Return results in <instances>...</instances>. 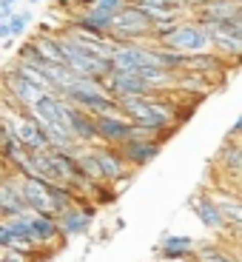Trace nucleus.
Instances as JSON below:
<instances>
[{
	"label": "nucleus",
	"instance_id": "1",
	"mask_svg": "<svg viewBox=\"0 0 242 262\" xmlns=\"http://www.w3.org/2000/svg\"><path fill=\"white\" fill-rule=\"evenodd\" d=\"M120 112L131 120L134 125L151 128L163 140H168L177 125L183 123V112L168 100V92L163 94H145V97H120Z\"/></svg>",
	"mask_w": 242,
	"mask_h": 262
},
{
	"label": "nucleus",
	"instance_id": "2",
	"mask_svg": "<svg viewBox=\"0 0 242 262\" xmlns=\"http://www.w3.org/2000/svg\"><path fill=\"white\" fill-rule=\"evenodd\" d=\"M63 100L80 105V108H85V112H92L94 117L120 112L117 97H112L108 89H105V83L97 80V77H74V83L69 85V92L63 94Z\"/></svg>",
	"mask_w": 242,
	"mask_h": 262
},
{
	"label": "nucleus",
	"instance_id": "3",
	"mask_svg": "<svg viewBox=\"0 0 242 262\" xmlns=\"http://www.w3.org/2000/svg\"><path fill=\"white\" fill-rule=\"evenodd\" d=\"M151 32H154V20L137 3H128L114 14L108 37L117 40V43H140V40H151Z\"/></svg>",
	"mask_w": 242,
	"mask_h": 262
},
{
	"label": "nucleus",
	"instance_id": "4",
	"mask_svg": "<svg viewBox=\"0 0 242 262\" xmlns=\"http://www.w3.org/2000/svg\"><path fill=\"white\" fill-rule=\"evenodd\" d=\"M160 43L174 49V52H183V54L211 52V29L203 26L196 17H185V20H180Z\"/></svg>",
	"mask_w": 242,
	"mask_h": 262
},
{
	"label": "nucleus",
	"instance_id": "5",
	"mask_svg": "<svg viewBox=\"0 0 242 262\" xmlns=\"http://www.w3.org/2000/svg\"><path fill=\"white\" fill-rule=\"evenodd\" d=\"M92 148H94V157L100 163V171H103V183L114 185V191H123L131 183V177H134V168L125 163L120 148L117 145H105V143L92 145Z\"/></svg>",
	"mask_w": 242,
	"mask_h": 262
},
{
	"label": "nucleus",
	"instance_id": "6",
	"mask_svg": "<svg viewBox=\"0 0 242 262\" xmlns=\"http://www.w3.org/2000/svg\"><path fill=\"white\" fill-rule=\"evenodd\" d=\"M94 214H97V205H92L89 200H77L69 208L57 211V223H60L63 239H74V236L89 234V228L94 223Z\"/></svg>",
	"mask_w": 242,
	"mask_h": 262
},
{
	"label": "nucleus",
	"instance_id": "7",
	"mask_svg": "<svg viewBox=\"0 0 242 262\" xmlns=\"http://www.w3.org/2000/svg\"><path fill=\"white\" fill-rule=\"evenodd\" d=\"M163 145H165V140H157V137H131L123 145H117V148L125 157V163L137 171V168H145V165L154 163L160 157Z\"/></svg>",
	"mask_w": 242,
	"mask_h": 262
},
{
	"label": "nucleus",
	"instance_id": "8",
	"mask_svg": "<svg viewBox=\"0 0 242 262\" xmlns=\"http://www.w3.org/2000/svg\"><path fill=\"white\" fill-rule=\"evenodd\" d=\"M103 83H105V89H108V94L117 97V100L120 97H145V94H157L137 72H120V69H112V72L103 77Z\"/></svg>",
	"mask_w": 242,
	"mask_h": 262
},
{
	"label": "nucleus",
	"instance_id": "9",
	"mask_svg": "<svg viewBox=\"0 0 242 262\" xmlns=\"http://www.w3.org/2000/svg\"><path fill=\"white\" fill-rule=\"evenodd\" d=\"M20 188H23V200H26V205L34 211V214H57V205H54L49 180L20 174Z\"/></svg>",
	"mask_w": 242,
	"mask_h": 262
},
{
	"label": "nucleus",
	"instance_id": "10",
	"mask_svg": "<svg viewBox=\"0 0 242 262\" xmlns=\"http://www.w3.org/2000/svg\"><path fill=\"white\" fill-rule=\"evenodd\" d=\"M191 211L196 214V220L205 225L208 231H214V234H228V223H225V214L223 208H219V203H216V196L208 194V191H200V194L191 196Z\"/></svg>",
	"mask_w": 242,
	"mask_h": 262
},
{
	"label": "nucleus",
	"instance_id": "11",
	"mask_svg": "<svg viewBox=\"0 0 242 262\" xmlns=\"http://www.w3.org/2000/svg\"><path fill=\"white\" fill-rule=\"evenodd\" d=\"M0 85L6 89V94L14 100L17 105H23V108H29V105H34L40 100V94H46L43 89H37L34 83H29L23 74L14 69V66H9L6 72H3V77H0Z\"/></svg>",
	"mask_w": 242,
	"mask_h": 262
},
{
	"label": "nucleus",
	"instance_id": "12",
	"mask_svg": "<svg viewBox=\"0 0 242 262\" xmlns=\"http://www.w3.org/2000/svg\"><path fill=\"white\" fill-rule=\"evenodd\" d=\"M97 131H100V143H105V145H123L125 140L134 137V123H131L123 112L100 114V117H97Z\"/></svg>",
	"mask_w": 242,
	"mask_h": 262
},
{
	"label": "nucleus",
	"instance_id": "13",
	"mask_svg": "<svg viewBox=\"0 0 242 262\" xmlns=\"http://www.w3.org/2000/svg\"><path fill=\"white\" fill-rule=\"evenodd\" d=\"M69 103V100H65ZM69 131L72 137L83 145H100V131H97V117L92 112H85L80 105L69 103Z\"/></svg>",
	"mask_w": 242,
	"mask_h": 262
},
{
	"label": "nucleus",
	"instance_id": "14",
	"mask_svg": "<svg viewBox=\"0 0 242 262\" xmlns=\"http://www.w3.org/2000/svg\"><path fill=\"white\" fill-rule=\"evenodd\" d=\"M211 49H214L219 57L242 63V34L236 32L231 23L223 26H211Z\"/></svg>",
	"mask_w": 242,
	"mask_h": 262
},
{
	"label": "nucleus",
	"instance_id": "15",
	"mask_svg": "<svg viewBox=\"0 0 242 262\" xmlns=\"http://www.w3.org/2000/svg\"><path fill=\"white\" fill-rule=\"evenodd\" d=\"M32 231H34V243L43 245V248L52 251V254H54V248L63 243L57 214H34L32 216Z\"/></svg>",
	"mask_w": 242,
	"mask_h": 262
},
{
	"label": "nucleus",
	"instance_id": "16",
	"mask_svg": "<svg viewBox=\"0 0 242 262\" xmlns=\"http://www.w3.org/2000/svg\"><path fill=\"white\" fill-rule=\"evenodd\" d=\"M194 251H196V239L188 234H168V236L160 239V256H163V259L191 262L194 259Z\"/></svg>",
	"mask_w": 242,
	"mask_h": 262
},
{
	"label": "nucleus",
	"instance_id": "17",
	"mask_svg": "<svg viewBox=\"0 0 242 262\" xmlns=\"http://www.w3.org/2000/svg\"><path fill=\"white\" fill-rule=\"evenodd\" d=\"M216 165L223 168V174L239 180L242 177V137H228L223 148L216 151Z\"/></svg>",
	"mask_w": 242,
	"mask_h": 262
},
{
	"label": "nucleus",
	"instance_id": "18",
	"mask_svg": "<svg viewBox=\"0 0 242 262\" xmlns=\"http://www.w3.org/2000/svg\"><path fill=\"white\" fill-rule=\"evenodd\" d=\"M191 262H239L236 248H228L223 243H196Z\"/></svg>",
	"mask_w": 242,
	"mask_h": 262
},
{
	"label": "nucleus",
	"instance_id": "19",
	"mask_svg": "<svg viewBox=\"0 0 242 262\" xmlns=\"http://www.w3.org/2000/svg\"><path fill=\"white\" fill-rule=\"evenodd\" d=\"M32 43L37 46V52L49 60V63H60L65 66V57H63V46H60V37L54 32H37L32 34Z\"/></svg>",
	"mask_w": 242,
	"mask_h": 262
},
{
	"label": "nucleus",
	"instance_id": "20",
	"mask_svg": "<svg viewBox=\"0 0 242 262\" xmlns=\"http://www.w3.org/2000/svg\"><path fill=\"white\" fill-rule=\"evenodd\" d=\"M34 23V6H23L14 9V14L9 17V29H12V37H23L26 29Z\"/></svg>",
	"mask_w": 242,
	"mask_h": 262
},
{
	"label": "nucleus",
	"instance_id": "21",
	"mask_svg": "<svg viewBox=\"0 0 242 262\" xmlns=\"http://www.w3.org/2000/svg\"><path fill=\"white\" fill-rule=\"evenodd\" d=\"M131 0H92V6H100V9H105V12H114L117 14L120 9H125Z\"/></svg>",
	"mask_w": 242,
	"mask_h": 262
},
{
	"label": "nucleus",
	"instance_id": "22",
	"mask_svg": "<svg viewBox=\"0 0 242 262\" xmlns=\"http://www.w3.org/2000/svg\"><path fill=\"white\" fill-rule=\"evenodd\" d=\"M17 6H20V0H0V20H9Z\"/></svg>",
	"mask_w": 242,
	"mask_h": 262
},
{
	"label": "nucleus",
	"instance_id": "23",
	"mask_svg": "<svg viewBox=\"0 0 242 262\" xmlns=\"http://www.w3.org/2000/svg\"><path fill=\"white\" fill-rule=\"evenodd\" d=\"M0 262H32L23 254H14V251H0Z\"/></svg>",
	"mask_w": 242,
	"mask_h": 262
},
{
	"label": "nucleus",
	"instance_id": "24",
	"mask_svg": "<svg viewBox=\"0 0 242 262\" xmlns=\"http://www.w3.org/2000/svg\"><path fill=\"white\" fill-rule=\"evenodd\" d=\"M228 137H242V114L234 120V125H231V131H228Z\"/></svg>",
	"mask_w": 242,
	"mask_h": 262
},
{
	"label": "nucleus",
	"instance_id": "25",
	"mask_svg": "<svg viewBox=\"0 0 242 262\" xmlns=\"http://www.w3.org/2000/svg\"><path fill=\"white\" fill-rule=\"evenodd\" d=\"M6 37H12V29H9V20H0V43Z\"/></svg>",
	"mask_w": 242,
	"mask_h": 262
},
{
	"label": "nucleus",
	"instance_id": "26",
	"mask_svg": "<svg viewBox=\"0 0 242 262\" xmlns=\"http://www.w3.org/2000/svg\"><path fill=\"white\" fill-rule=\"evenodd\" d=\"M9 171H12V168H9V165H6V163H3V157H0V177H6Z\"/></svg>",
	"mask_w": 242,
	"mask_h": 262
},
{
	"label": "nucleus",
	"instance_id": "27",
	"mask_svg": "<svg viewBox=\"0 0 242 262\" xmlns=\"http://www.w3.org/2000/svg\"><path fill=\"white\" fill-rule=\"evenodd\" d=\"M236 248V256H239V262H242V245H234Z\"/></svg>",
	"mask_w": 242,
	"mask_h": 262
},
{
	"label": "nucleus",
	"instance_id": "28",
	"mask_svg": "<svg viewBox=\"0 0 242 262\" xmlns=\"http://www.w3.org/2000/svg\"><path fill=\"white\" fill-rule=\"evenodd\" d=\"M37 3H43V0H29V6H37Z\"/></svg>",
	"mask_w": 242,
	"mask_h": 262
},
{
	"label": "nucleus",
	"instance_id": "29",
	"mask_svg": "<svg viewBox=\"0 0 242 262\" xmlns=\"http://www.w3.org/2000/svg\"><path fill=\"white\" fill-rule=\"evenodd\" d=\"M0 220H6V216H3V211H0Z\"/></svg>",
	"mask_w": 242,
	"mask_h": 262
},
{
	"label": "nucleus",
	"instance_id": "30",
	"mask_svg": "<svg viewBox=\"0 0 242 262\" xmlns=\"http://www.w3.org/2000/svg\"><path fill=\"white\" fill-rule=\"evenodd\" d=\"M236 183H239V185H242V177H239V180H236Z\"/></svg>",
	"mask_w": 242,
	"mask_h": 262
},
{
	"label": "nucleus",
	"instance_id": "31",
	"mask_svg": "<svg viewBox=\"0 0 242 262\" xmlns=\"http://www.w3.org/2000/svg\"><path fill=\"white\" fill-rule=\"evenodd\" d=\"M236 3H239V6H242V0H236Z\"/></svg>",
	"mask_w": 242,
	"mask_h": 262
}]
</instances>
